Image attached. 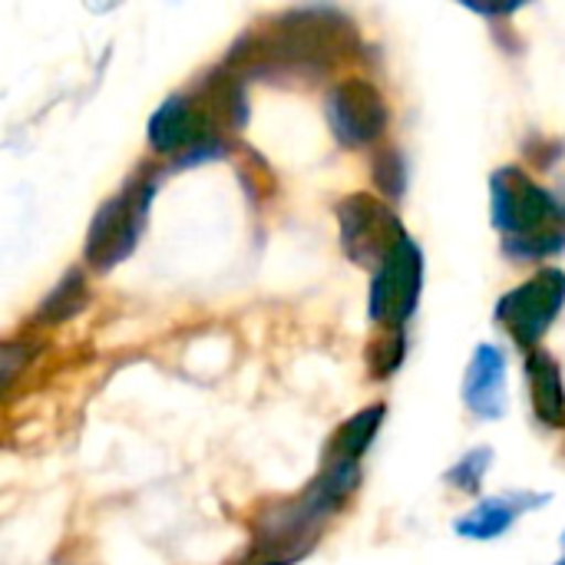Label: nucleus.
<instances>
[{"label": "nucleus", "mask_w": 565, "mask_h": 565, "mask_svg": "<svg viewBox=\"0 0 565 565\" xmlns=\"http://www.w3.org/2000/svg\"><path fill=\"white\" fill-rule=\"evenodd\" d=\"M490 463H493V454H490L487 447H480V450L467 454V457H463V460L447 473V480H450L454 487H460V490H477V487H480V480L487 477Z\"/></svg>", "instance_id": "obj_14"}, {"label": "nucleus", "mask_w": 565, "mask_h": 565, "mask_svg": "<svg viewBox=\"0 0 565 565\" xmlns=\"http://www.w3.org/2000/svg\"><path fill=\"white\" fill-rule=\"evenodd\" d=\"M530 384H533V407L536 417L550 427H563L565 420V387L559 367L550 354H533L530 361Z\"/></svg>", "instance_id": "obj_11"}, {"label": "nucleus", "mask_w": 565, "mask_h": 565, "mask_svg": "<svg viewBox=\"0 0 565 565\" xmlns=\"http://www.w3.org/2000/svg\"><path fill=\"white\" fill-rule=\"evenodd\" d=\"M89 305V285H86V271L83 268H66L60 275V281L46 291V298L36 305L33 311V324L40 328H53V324H63L76 315H83Z\"/></svg>", "instance_id": "obj_10"}, {"label": "nucleus", "mask_w": 565, "mask_h": 565, "mask_svg": "<svg viewBox=\"0 0 565 565\" xmlns=\"http://www.w3.org/2000/svg\"><path fill=\"white\" fill-rule=\"evenodd\" d=\"M156 189H159L156 169H139L113 199H106L96 209L83 245V262L89 268L113 271L119 262H126L136 252Z\"/></svg>", "instance_id": "obj_2"}, {"label": "nucleus", "mask_w": 565, "mask_h": 565, "mask_svg": "<svg viewBox=\"0 0 565 565\" xmlns=\"http://www.w3.org/2000/svg\"><path fill=\"white\" fill-rule=\"evenodd\" d=\"M377 182H381L384 192H391V195L401 192V185H404V166H401V156H397V152L377 156Z\"/></svg>", "instance_id": "obj_16"}, {"label": "nucleus", "mask_w": 565, "mask_h": 565, "mask_svg": "<svg viewBox=\"0 0 565 565\" xmlns=\"http://www.w3.org/2000/svg\"><path fill=\"white\" fill-rule=\"evenodd\" d=\"M338 222H341V245L348 258L361 265H381L391 255V248L404 238L394 212L371 195L344 199L338 205Z\"/></svg>", "instance_id": "obj_5"}, {"label": "nucleus", "mask_w": 565, "mask_h": 565, "mask_svg": "<svg viewBox=\"0 0 565 565\" xmlns=\"http://www.w3.org/2000/svg\"><path fill=\"white\" fill-rule=\"evenodd\" d=\"M565 305V275L556 268L540 271L536 278H530L526 285H520L516 291H510L500 308L497 318L507 324V331L523 344L533 348L550 324L556 321L559 308Z\"/></svg>", "instance_id": "obj_4"}, {"label": "nucleus", "mask_w": 565, "mask_h": 565, "mask_svg": "<svg viewBox=\"0 0 565 565\" xmlns=\"http://www.w3.org/2000/svg\"><path fill=\"white\" fill-rule=\"evenodd\" d=\"M556 199L540 189L520 169H500L493 175V222L513 238V252L526 258H543L565 248V235L550 232L556 222Z\"/></svg>", "instance_id": "obj_1"}, {"label": "nucleus", "mask_w": 565, "mask_h": 565, "mask_svg": "<svg viewBox=\"0 0 565 565\" xmlns=\"http://www.w3.org/2000/svg\"><path fill=\"white\" fill-rule=\"evenodd\" d=\"M30 361H33V354H30L26 344H20V341H0V397L10 394V387L30 367Z\"/></svg>", "instance_id": "obj_13"}, {"label": "nucleus", "mask_w": 565, "mask_h": 565, "mask_svg": "<svg viewBox=\"0 0 565 565\" xmlns=\"http://www.w3.org/2000/svg\"><path fill=\"white\" fill-rule=\"evenodd\" d=\"M563 543H565V536H563Z\"/></svg>", "instance_id": "obj_18"}, {"label": "nucleus", "mask_w": 565, "mask_h": 565, "mask_svg": "<svg viewBox=\"0 0 565 565\" xmlns=\"http://www.w3.org/2000/svg\"><path fill=\"white\" fill-rule=\"evenodd\" d=\"M328 122L344 146H367L387 129V103L367 79H344L328 96Z\"/></svg>", "instance_id": "obj_6"}, {"label": "nucleus", "mask_w": 565, "mask_h": 565, "mask_svg": "<svg viewBox=\"0 0 565 565\" xmlns=\"http://www.w3.org/2000/svg\"><path fill=\"white\" fill-rule=\"evenodd\" d=\"M559 565H565V559H563V563H559Z\"/></svg>", "instance_id": "obj_17"}, {"label": "nucleus", "mask_w": 565, "mask_h": 565, "mask_svg": "<svg viewBox=\"0 0 565 565\" xmlns=\"http://www.w3.org/2000/svg\"><path fill=\"white\" fill-rule=\"evenodd\" d=\"M381 420H384V407H367L364 414L351 417V420L334 434V440H331V447H328V460H331V463H358L361 454L371 447V440H374Z\"/></svg>", "instance_id": "obj_12"}, {"label": "nucleus", "mask_w": 565, "mask_h": 565, "mask_svg": "<svg viewBox=\"0 0 565 565\" xmlns=\"http://www.w3.org/2000/svg\"><path fill=\"white\" fill-rule=\"evenodd\" d=\"M463 401L477 417H500L507 407V358L493 344H480L467 381H463Z\"/></svg>", "instance_id": "obj_8"}, {"label": "nucleus", "mask_w": 565, "mask_h": 565, "mask_svg": "<svg viewBox=\"0 0 565 565\" xmlns=\"http://www.w3.org/2000/svg\"><path fill=\"white\" fill-rule=\"evenodd\" d=\"M420 285H424V258H420V248L404 235L391 248V255L381 262V271L371 291L374 321L387 328H401L420 301Z\"/></svg>", "instance_id": "obj_3"}, {"label": "nucleus", "mask_w": 565, "mask_h": 565, "mask_svg": "<svg viewBox=\"0 0 565 565\" xmlns=\"http://www.w3.org/2000/svg\"><path fill=\"white\" fill-rule=\"evenodd\" d=\"M149 149L159 156H185L189 149L222 139L218 126L212 122V116L205 113V106L195 96L185 93H172L152 116H149Z\"/></svg>", "instance_id": "obj_7"}, {"label": "nucleus", "mask_w": 565, "mask_h": 565, "mask_svg": "<svg viewBox=\"0 0 565 565\" xmlns=\"http://www.w3.org/2000/svg\"><path fill=\"white\" fill-rule=\"evenodd\" d=\"M401 358H404V331L391 328V334L384 341H377V348L371 354V367L377 377H387L401 367Z\"/></svg>", "instance_id": "obj_15"}, {"label": "nucleus", "mask_w": 565, "mask_h": 565, "mask_svg": "<svg viewBox=\"0 0 565 565\" xmlns=\"http://www.w3.org/2000/svg\"><path fill=\"white\" fill-rule=\"evenodd\" d=\"M546 497H536V493H513V497H493V500H483L470 516H463L457 523V533L467 536V540H497L503 536L526 510H536L543 507Z\"/></svg>", "instance_id": "obj_9"}]
</instances>
